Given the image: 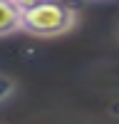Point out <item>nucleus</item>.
<instances>
[{
	"mask_svg": "<svg viewBox=\"0 0 119 124\" xmlns=\"http://www.w3.org/2000/svg\"><path fill=\"white\" fill-rule=\"evenodd\" d=\"M79 25V13L65 0H37L22 8V32L30 37H62Z\"/></svg>",
	"mask_w": 119,
	"mask_h": 124,
	"instance_id": "1",
	"label": "nucleus"
},
{
	"mask_svg": "<svg viewBox=\"0 0 119 124\" xmlns=\"http://www.w3.org/2000/svg\"><path fill=\"white\" fill-rule=\"evenodd\" d=\"M22 32V8L13 0H0V37Z\"/></svg>",
	"mask_w": 119,
	"mask_h": 124,
	"instance_id": "2",
	"label": "nucleus"
},
{
	"mask_svg": "<svg viewBox=\"0 0 119 124\" xmlns=\"http://www.w3.org/2000/svg\"><path fill=\"white\" fill-rule=\"evenodd\" d=\"M15 92H17V82L5 75V72H0V104H5V102H10L15 97Z\"/></svg>",
	"mask_w": 119,
	"mask_h": 124,
	"instance_id": "3",
	"label": "nucleus"
},
{
	"mask_svg": "<svg viewBox=\"0 0 119 124\" xmlns=\"http://www.w3.org/2000/svg\"><path fill=\"white\" fill-rule=\"evenodd\" d=\"M13 3H17L20 8H25V5H32V3H37V0H13Z\"/></svg>",
	"mask_w": 119,
	"mask_h": 124,
	"instance_id": "4",
	"label": "nucleus"
},
{
	"mask_svg": "<svg viewBox=\"0 0 119 124\" xmlns=\"http://www.w3.org/2000/svg\"><path fill=\"white\" fill-rule=\"evenodd\" d=\"M94 3H99V0H94Z\"/></svg>",
	"mask_w": 119,
	"mask_h": 124,
	"instance_id": "5",
	"label": "nucleus"
}]
</instances>
